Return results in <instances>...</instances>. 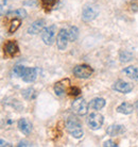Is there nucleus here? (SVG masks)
Here are the masks:
<instances>
[{
	"label": "nucleus",
	"instance_id": "nucleus-8",
	"mask_svg": "<svg viewBox=\"0 0 138 147\" xmlns=\"http://www.w3.org/2000/svg\"><path fill=\"white\" fill-rule=\"evenodd\" d=\"M112 88H113L114 91L122 93V94H127V93H130L132 90H133V86H132L130 83H127V82H125V81H123V80L116 81Z\"/></svg>",
	"mask_w": 138,
	"mask_h": 147
},
{
	"label": "nucleus",
	"instance_id": "nucleus-4",
	"mask_svg": "<svg viewBox=\"0 0 138 147\" xmlns=\"http://www.w3.org/2000/svg\"><path fill=\"white\" fill-rule=\"evenodd\" d=\"M56 34V26L55 25H51L49 27L44 28L42 31V40L45 44L50 46L54 43V37Z\"/></svg>",
	"mask_w": 138,
	"mask_h": 147
},
{
	"label": "nucleus",
	"instance_id": "nucleus-21",
	"mask_svg": "<svg viewBox=\"0 0 138 147\" xmlns=\"http://www.w3.org/2000/svg\"><path fill=\"white\" fill-rule=\"evenodd\" d=\"M79 36V29L76 27H70L68 29V37L70 42H74Z\"/></svg>",
	"mask_w": 138,
	"mask_h": 147
},
{
	"label": "nucleus",
	"instance_id": "nucleus-25",
	"mask_svg": "<svg viewBox=\"0 0 138 147\" xmlns=\"http://www.w3.org/2000/svg\"><path fill=\"white\" fill-rule=\"evenodd\" d=\"M68 94L69 95H71V96H78V95H80V93H81V90L79 88H76V86H70V88H68Z\"/></svg>",
	"mask_w": 138,
	"mask_h": 147
},
{
	"label": "nucleus",
	"instance_id": "nucleus-7",
	"mask_svg": "<svg viewBox=\"0 0 138 147\" xmlns=\"http://www.w3.org/2000/svg\"><path fill=\"white\" fill-rule=\"evenodd\" d=\"M68 30L66 29H61L60 32L58 33V36H56V46L60 50H65L66 47H67V44H68Z\"/></svg>",
	"mask_w": 138,
	"mask_h": 147
},
{
	"label": "nucleus",
	"instance_id": "nucleus-14",
	"mask_svg": "<svg viewBox=\"0 0 138 147\" xmlns=\"http://www.w3.org/2000/svg\"><path fill=\"white\" fill-rule=\"evenodd\" d=\"M124 131H125V128L122 125H111L106 130L107 134L111 136H120V134L124 133Z\"/></svg>",
	"mask_w": 138,
	"mask_h": 147
},
{
	"label": "nucleus",
	"instance_id": "nucleus-5",
	"mask_svg": "<svg viewBox=\"0 0 138 147\" xmlns=\"http://www.w3.org/2000/svg\"><path fill=\"white\" fill-rule=\"evenodd\" d=\"M88 107H89V103L86 102L84 98H78L73 100L71 103V109L78 115H85L87 113Z\"/></svg>",
	"mask_w": 138,
	"mask_h": 147
},
{
	"label": "nucleus",
	"instance_id": "nucleus-24",
	"mask_svg": "<svg viewBox=\"0 0 138 147\" xmlns=\"http://www.w3.org/2000/svg\"><path fill=\"white\" fill-rule=\"evenodd\" d=\"M40 1H42L43 7L46 9H52L58 2V0H40Z\"/></svg>",
	"mask_w": 138,
	"mask_h": 147
},
{
	"label": "nucleus",
	"instance_id": "nucleus-2",
	"mask_svg": "<svg viewBox=\"0 0 138 147\" xmlns=\"http://www.w3.org/2000/svg\"><path fill=\"white\" fill-rule=\"evenodd\" d=\"M99 15V9L97 5L92 3L85 4L82 11V20L85 22H92Z\"/></svg>",
	"mask_w": 138,
	"mask_h": 147
},
{
	"label": "nucleus",
	"instance_id": "nucleus-16",
	"mask_svg": "<svg viewBox=\"0 0 138 147\" xmlns=\"http://www.w3.org/2000/svg\"><path fill=\"white\" fill-rule=\"evenodd\" d=\"M104 106H105V99H103L101 97L94 98V99L89 102V108L94 109V110H101Z\"/></svg>",
	"mask_w": 138,
	"mask_h": 147
},
{
	"label": "nucleus",
	"instance_id": "nucleus-1",
	"mask_svg": "<svg viewBox=\"0 0 138 147\" xmlns=\"http://www.w3.org/2000/svg\"><path fill=\"white\" fill-rule=\"evenodd\" d=\"M66 129L73 138L81 139L83 136V128L80 121L76 116H69L66 121Z\"/></svg>",
	"mask_w": 138,
	"mask_h": 147
},
{
	"label": "nucleus",
	"instance_id": "nucleus-10",
	"mask_svg": "<svg viewBox=\"0 0 138 147\" xmlns=\"http://www.w3.org/2000/svg\"><path fill=\"white\" fill-rule=\"evenodd\" d=\"M17 126H18V129L20 130V132H22L25 136H29L31 131H32V124L29 119L22 117L20 118L17 123Z\"/></svg>",
	"mask_w": 138,
	"mask_h": 147
},
{
	"label": "nucleus",
	"instance_id": "nucleus-20",
	"mask_svg": "<svg viewBox=\"0 0 138 147\" xmlns=\"http://www.w3.org/2000/svg\"><path fill=\"white\" fill-rule=\"evenodd\" d=\"M7 15H9V16L12 15L14 18H16V17H18V18H25V17H27V12H25V9H17V10H15V11L9 12Z\"/></svg>",
	"mask_w": 138,
	"mask_h": 147
},
{
	"label": "nucleus",
	"instance_id": "nucleus-3",
	"mask_svg": "<svg viewBox=\"0 0 138 147\" xmlns=\"http://www.w3.org/2000/svg\"><path fill=\"white\" fill-rule=\"evenodd\" d=\"M103 115L100 113H91L87 118H86V124L91 130H98L103 125Z\"/></svg>",
	"mask_w": 138,
	"mask_h": 147
},
{
	"label": "nucleus",
	"instance_id": "nucleus-27",
	"mask_svg": "<svg viewBox=\"0 0 138 147\" xmlns=\"http://www.w3.org/2000/svg\"><path fill=\"white\" fill-rule=\"evenodd\" d=\"M18 146H30V144L28 142H25V141H20L18 144Z\"/></svg>",
	"mask_w": 138,
	"mask_h": 147
},
{
	"label": "nucleus",
	"instance_id": "nucleus-15",
	"mask_svg": "<svg viewBox=\"0 0 138 147\" xmlns=\"http://www.w3.org/2000/svg\"><path fill=\"white\" fill-rule=\"evenodd\" d=\"M133 110H134L133 106L129 102H122L117 107V112L121 114H124V115L133 113Z\"/></svg>",
	"mask_w": 138,
	"mask_h": 147
},
{
	"label": "nucleus",
	"instance_id": "nucleus-13",
	"mask_svg": "<svg viewBox=\"0 0 138 147\" xmlns=\"http://www.w3.org/2000/svg\"><path fill=\"white\" fill-rule=\"evenodd\" d=\"M37 77V69L34 67H25V73L22 75V80L25 82H33Z\"/></svg>",
	"mask_w": 138,
	"mask_h": 147
},
{
	"label": "nucleus",
	"instance_id": "nucleus-17",
	"mask_svg": "<svg viewBox=\"0 0 138 147\" xmlns=\"http://www.w3.org/2000/svg\"><path fill=\"white\" fill-rule=\"evenodd\" d=\"M123 73L132 80H138V68L135 66H127L123 69Z\"/></svg>",
	"mask_w": 138,
	"mask_h": 147
},
{
	"label": "nucleus",
	"instance_id": "nucleus-19",
	"mask_svg": "<svg viewBox=\"0 0 138 147\" xmlns=\"http://www.w3.org/2000/svg\"><path fill=\"white\" fill-rule=\"evenodd\" d=\"M119 59L121 63H127L133 60V55H132V52L127 51V50H122V51H120Z\"/></svg>",
	"mask_w": 138,
	"mask_h": 147
},
{
	"label": "nucleus",
	"instance_id": "nucleus-28",
	"mask_svg": "<svg viewBox=\"0 0 138 147\" xmlns=\"http://www.w3.org/2000/svg\"><path fill=\"white\" fill-rule=\"evenodd\" d=\"M0 146L1 147H3V146H11V144H9V143H7V142H4L3 140H1L0 141Z\"/></svg>",
	"mask_w": 138,
	"mask_h": 147
},
{
	"label": "nucleus",
	"instance_id": "nucleus-12",
	"mask_svg": "<svg viewBox=\"0 0 138 147\" xmlns=\"http://www.w3.org/2000/svg\"><path fill=\"white\" fill-rule=\"evenodd\" d=\"M4 50H5L7 55L14 57V55L18 53V45L15 40H7L5 45H4Z\"/></svg>",
	"mask_w": 138,
	"mask_h": 147
},
{
	"label": "nucleus",
	"instance_id": "nucleus-11",
	"mask_svg": "<svg viewBox=\"0 0 138 147\" xmlns=\"http://www.w3.org/2000/svg\"><path fill=\"white\" fill-rule=\"evenodd\" d=\"M45 22L44 19H38V20H35L32 25L28 28V33L29 34H38L40 31H43L45 28Z\"/></svg>",
	"mask_w": 138,
	"mask_h": 147
},
{
	"label": "nucleus",
	"instance_id": "nucleus-18",
	"mask_svg": "<svg viewBox=\"0 0 138 147\" xmlns=\"http://www.w3.org/2000/svg\"><path fill=\"white\" fill-rule=\"evenodd\" d=\"M22 96H23V98H25V99L32 100L36 97V91L32 88H25V90L22 91Z\"/></svg>",
	"mask_w": 138,
	"mask_h": 147
},
{
	"label": "nucleus",
	"instance_id": "nucleus-26",
	"mask_svg": "<svg viewBox=\"0 0 138 147\" xmlns=\"http://www.w3.org/2000/svg\"><path fill=\"white\" fill-rule=\"evenodd\" d=\"M103 146L104 147H117V144L114 142V141L109 140V141H105L103 143Z\"/></svg>",
	"mask_w": 138,
	"mask_h": 147
},
{
	"label": "nucleus",
	"instance_id": "nucleus-29",
	"mask_svg": "<svg viewBox=\"0 0 138 147\" xmlns=\"http://www.w3.org/2000/svg\"><path fill=\"white\" fill-rule=\"evenodd\" d=\"M135 109H136V112H137V116H138V100L135 103Z\"/></svg>",
	"mask_w": 138,
	"mask_h": 147
},
{
	"label": "nucleus",
	"instance_id": "nucleus-6",
	"mask_svg": "<svg viewBox=\"0 0 138 147\" xmlns=\"http://www.w3.org/2000/svg\"><path fill=\"white\" fill-rule=\"evenodd\" d=\"M92 68L88 65H85V64H82V65H76L74 68H73V74L76 75L78 78H81V79H87L92 75Z\"/></svg>",
	"mask_w": 138,
	"mask_h": 147
},
{
	"label": "nucleus",
	"instance_id": "nucleus-22",
	"mask_svg": "<svg viewBox=\"0 0 138 147\" xmlns=\"http://www.w3.org/2000/svg\"><path fill=\"white\" fill-rule=\"evenodd\" d=\"M20 27V19L18 18H14L11 22V25H10V29H9V32L10 33H14L16 30Z\"/></svg>",
	"mask_w": 138,
	"mask_h": 147
},
{
	"label": "nucleus",
	"instance_id": "nucleus-9",
	"mask_svg": "<svg viewBox=\"0 0 138 147\" xmlns=\"http://www.w3.org/2000/svg\"><path fill=\"white\" fill-rule=\"evenodd\" d=\"M69 84H70V81H69V79H64V80L58 81V82H56V83H55L54 88H53V90H54V93L58 96H62L63 94H64L66 91H68V88H70V86H69Z\"/></svg>",
	"mask_w": 138,
	"mask_h": 147
},
{
	"label": "nucleus",
	"instance_id": "nucleus-23",
	"mask_svg": "<svg viewBox=\"0 0 138 147\" xmlns=\"http://www.w3.org/2000/svg\"><path fill=\"white\" fill-rule=\"evenodd\" d=\"M25 66H22V65H16V66L14 67V69H13V74H14L16 77L21 78L23 73H25Z\"/></svg>",
	"mask_w": 138,
	"mask_h": 147
}]
</instances>
